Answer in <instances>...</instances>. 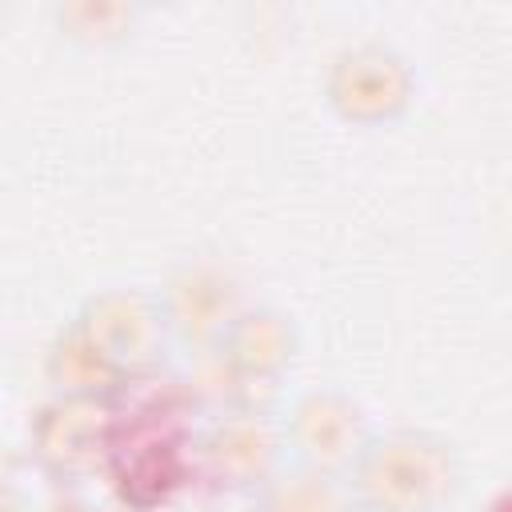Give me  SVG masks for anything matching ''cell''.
<instances>
[{
	"label": "cell",
	"mask_w": 512,
	"mask_h": 512,
	"mask_svg": "<svg viewBox=\"0 0 512 512\" xmlns=\"http://www.w3.org/2000/svg\"><path fill=\"white\" fill-rule=\"evenodd\" d=\"M344 480L360 512H440L460 488V456L436 432L388 428L372 432Z\"/></svg>",
	"instance_id": "6da1fadb"
},
{
	"label": "cell",
	"mask_w": 512,
	"mask_h": 512,
	"mask_svg": "<svg viewBox=\"0 0 512 512\" xmlns=\"http://www.w3.org/2000/svg\"><path fill=\"white\" fill-rule=\"evenodd\" d=\"M328 108L356 128L400 120L416 100V72L408 56L384 40H360L332 56L324 72Z\"/></svg>",
	"instance_id": "7a4b0ae2"
},
{
	"label": "cell",
	"mask_w": 512,
	"mask_h": 512,
	"mask_svg": "<svg viewBox=\"0 0 512 512\" xmlns=\"http://www.w3.org/2000/svg\"><path fill=\"white\" fill-rule=\"evenodd\" d=\"M284 420L264 404H232L204 428L196 460L200 472L224 492L256 496L284 468Z\"/></svg>",
	"instance_id": "3957f363"
},
{
	"label": "cell",
	"mask_w": 512,
	"mask_h": 512,
	"mask_svg": "<svg viewBox=\"0 0 512 512\" xmlns=\"http://www.w3.org/2000/svg\"><path fill=\"white\" fill-rule=\"evenodd\" d=\"M284 440H288L292 464L348 476V468L372 440V428H368L360 400H352L348 392L308 388L288 404Z\"/></svg>",
	"instance_id": "277c9868"
},
{
	"label": "cell",
	"mask_w": 512,
	"mask_h": 512,
	"mask_svg": "<svg viewBox=\"0 0 512 512\" xmlns=\"http://www.w3.org/2000/svg\"><path fill=\"white\" fill-rule=\"evenodd\" d=\"M72 320L108 352V360L128 380L152 372L172 336L156 292H140V288H100L76 308Z\"/></svg>",
	"instance_id": "5b68a950"
},
{
	"label": "cell",
	"mask_w": 512,
	"mask_h": 512,
	"mask_svg": "<svg viewBox=\"0 0 512 512\" xmlns=\"http://www.w3.org/2000/svg\"><path fill=\"white\" fill-rule=\"evenodd\" d=\"M112 440H116L112 400H88V396H52L32 416L28 428L36 464L60 480H72L96 468L104 456H112Z\"/></svg>",
	"instance_id": "8992f818"
},
{
	"label": "cell",
	"mask_w": 512,
	"mask_h": 512,
	"mask_svg": "<svg viewBox=\"0 0 512 512\" xmlns=\"http://www.w3.org/2000/svg\"><path fill=\"white\" fill-rule=\"evenodd\" d=\"M160 312H164V324L176 340L192 344V348H204L212 352L228 324L240 316V288H236V276L216 264V260H184L176 264L160 292Z\"/></svg>",
	"instance_id": "52a82bcc"
},
{
	"label": "cell",
	"mask_w": 512,
	"mask_h": 512,
	"mask_svg": "<svg viewBox=\"0 0 512 512\" xmlns=\"http://www.w3.org/2000/svg\"><path fill=\"white\" fill-rule=\"evenodd\" d=\"M296 348H300V336H296L292 316L272 304H244L240 316L228 324L224 340L216 344V352L244 380V388L276 384L292 368ZM248 404H256V400L248 396Z\"/></svg>",
	"instance_id": "ba28073f"
},
{
	"label": "cell",
	"mask_w": 512,
	"mask_h": 512,
	"mask_svg": "<svg viewBox=\"0 0 512 512\" xmlns=\"http://www.w3.org/2000/svg\"><path fill=\"white\" fill-rule=\"evenodd\" d=\"M44 376L56 396H88V400H116V392L128 384V376L76 320H64V328L52 336L44 352Z\"/></svg>",
	"instance_id": "9c48e42d"
},
{
	"label": "cell",
	"mask_w": 512,
	"mask_h": 512,
	"mask_svg": "<svg viewBox=\"0 0 512 512\" xmlns=\"http://www.w3.org/2000/svg\"><path fill=\"white\" fill-rule=\"evenodd\" d=\"M256 512H360V508L344 476L304 464H284L256 492Z\"/></svg>",
	"instance_id": "30bf717a"
},
{
	"label": "cell",
	"mask_w": 512,
	"mask_h": 512,
	"mask_svg": "<svg viewBox=\"0 0 512 512\" xmlns=\"http://www.w3.org/2000/svg\"><path fill=\"white\" fill-rule=\"evenodd\" d=\"M52 20L68 44L104 52L124 44L140 24V4L132 0H64L52 8Z\"/></svg>",
	"instance_id": "8fae6325"
},
{
	"label": "cell",
	"mask_w": 512,
	"mask_h": 512,
	"mask_svg": "<svg viewBox=\"0 0 512 512\" xmlns=\"http://www.w3.org/2000/svg\"><path fill=\"white\" fill-rule=\"evenodd\" d=\"M0 512H20V488L8 480L4 492H0Z\"/></svg>",
	"instance_id": "7c38bea8"
},
{
	"label": "cell",
	"mask_w": 512,
	"mask_h": 512,
	"mask_svg": "<svg viewBox=\"0 0 512 512\" xmlns=\"http://www.w3.org/2000/svg\"><path fill=\"white\" fill-rule=\"evenodd\" d=\"M484 512H512V484L508 488H500L492 500H488V508Z\"/></svg>",
	"instance_id": "4fadbf2b"
},
{
	"label": "cell",
	"mask_w": 512,
	"mask_h": 512,
	"mask_svg": "<svg viewBox=\"0 0 512 512\" xmlns=\"http://www.w3.org/2000/svg\"><path fill=\"white\" fill-rule=\"evenodd\" d=\"M80 512H112V508H80Z\"/></svg>",
	"instance_id": "5bb4252c"
}]
</instances>
